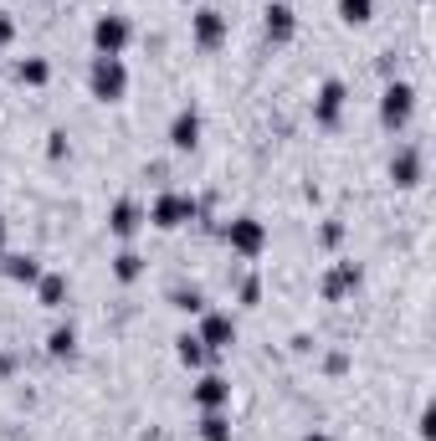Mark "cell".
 Returning a JSON list of instances; mask_svg holds the SVG:
<instances>
[{
	"mask_svg": "<svg viewBox=\"0 0 436 441\" xmlns=\"http://www.w3.org/2000/svg\"><path fill=\"white\" fill-rule=\"evenodd\" d=\"M185 211H190L185 201H160V211H155V216H160V226H174V216H185Z\"/></svg>",
	"mask_w": 436,
	"mask_h": 441,
	"instance_id": "5b68a950",
	"label": "cell"
},
{
	"mask_svg": "<svg viewBox=\"0 0 436 441\" xmlns=\"http://www.w3.org/2000/svg\"><path fill=\"white\" fill-rule=\"evenodd\" d=\"M364 11H369V0H344V16L349 21H364Z\"/></svg>",
	"mask_w": 436,
	"mask_h": 441,
	"instance_id": "9c48e42d",
	"label": "cell"
},
{
	"mask_svg": "<svg viewBox=\"0 0 436 441\" xmlns=\"http://www.w3.org/2000/svg\"><path fill=\"white\" fill-rule=\"evenodd\" d=\"M113 226H118V231H134V211H128V206H118V216H113Z\"/></svg>",
	"mask_w": 436,
	"mask_h": 441,
	"instance_id": "8fae6325",
	"label": "cell"
},
{
	"mask_svg": "<svg viewBox=\"0 0 436 441\" xmlns=\"http://www.w3.org/2000/svg\"><path fill=\"white\" fill-rule=\"evenodd\" d=\"M201 401H206V406H221V401H226V385H221V380H206V385H201Z\"/></svg>",
	"mask_w": 436,
	"mask_h": 441,
	"instance_id": "8992f818",
	"label": "cell"
},
{
	"mask_svg": "<svg viewBox=\"0 0 436 441\" xmlns=\"http://www.w3.org/2000/svg\"><path fill=\"white\" fill-rule=\"evenodd\" d=\"M123 36H128V26H123V21H103V26H98V47H103L108 57H113V52L123 47Z\"/></svg>",
	"mask_w": 436,
	"mask_h": 441,
	"instance_id": "7a4b0ae2",
	"label": "cell"
},
{
	"mask_svg": "<svg viewBox=\"0 0 436 441\" xmlns=\"http://www.w3.org/2000/svg\"><path fill=\"white\" fill-rule=\"evenodd\" d=\"M216 36H221V21H216V11H206L201 16V41H216Z\"/></svg>",
	"mask_w": 436,
	"mask_h": 441,
	"instance_id": "ba28073f",
	"label": "cell"
},
{
	"mask_svg": "<svg viewBox=\"0 0 436 441\" xmlns=\"http://www.w3.org/2000/svg\"><path fill=\"white\" fill-rule=\"evenodd\" d=\"M206 339H211V344L231 339V323H226V318H211V323H206Z\"/></svg>",
	"mask_w": 436,
	"mask_h": 441,
	"instance_id": "52a82bcc",
	"label": "cell"
},
{
	"mask_svg": "<svg viewBox=\"0 0 436 441\" xmlns=\"http://www.w3.org/2000/svg\"><path fill=\"white\" fill-rule=\"evenodd\" d=\"M206 436L211 441H226V421H221V415H211V421H206Z\"/></svg>",
	"mask_w": 436,
	"mask_h": 441,
	"instance_id": "30bf717a",
	"label": "cell"
},
{
	"mask_svg": "<svg viewBox=\"0 0 436 441\" xmlns=\"http://www.w3.org/2000/svg\"><path fill=\"white\" fill-rule=\"evenodd\" d=\"M195 134H201L195 113H180V118H174V144H180V149H190V144H195Z\"/></svg>",
	"mask_w": 436,
	"mask_h": 441,
	"instance_id": "3957f363",
	"label": "cell"
},
{
	"mask_svg": "<svg viewBox=\"0 0 436 441\" xmlns=\"http://www.w3.org/2000/svg\"><path fill=\"white\" fill-rule=\"evenodd\" d=\"M257 241H262V231L252 226V220H242V226H236V247H242V252H257Z\"/></svg>",
	"mask_w": 436,
	"mask_h": 441,
	"instance_id": "277c9868",
	"label": "cell"
},
{
	"mask_svg": "<svg viewBox=\"0 0 436 441\" xmlns=\"http://www.w3.org/2000/svg\"><path fill=\"white\" fill-rule=\"evenodd\" d=\"M93 87H98L103 98H118V93H123V67H118L113 57H103V62H98V72H93Z\"/></svg>",
	"mask_w": 436,
	"mask_h": 441,
	"instance_id": "6da1fadb",
	"label": "cell"
}]
</instances>
